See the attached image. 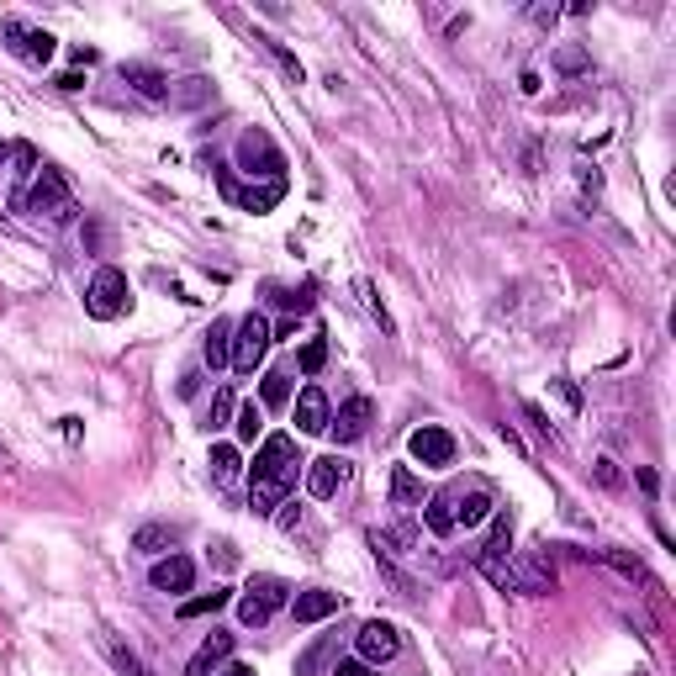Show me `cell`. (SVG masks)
Returning <instances> with one entry per match:
<instances>
[{"label":"cell","mask_w":676,"mask_h":676,"mask_svg":"<svg viewBox=\"0 0 676 676\" xmlns=\"http://www.w3.org/2000/svg\"><path fill=\"white\" fill-rule=\"evenodd\" d=\"M497 513V502L486 492H471V497H455V529H476V523H486Z\"/></svg>","instance_id":"d6986e66"},{"label":"cell","mask_w":676,"mask_h":676,"mask_svg":"<svg viewBox=\"0 0 676 676\" xmlns=\"http://www.w3.org/2000/svg\"><path fill=\"white\" fill-rule=\"evenodd\" d=\"M280 507H286V513H280V529H296V518H302V507H296V502H280Z\"/></svg>","instance_id":"74e56055"},{"label":"cell","mask_w":676,"mask_h":676,"mask_svg":"<svg viewBox=\"0 0 676 676\" xmlns=\"http://www.w3.org/2000/svg\"><path fill=\"white\" fill-rule=\"evenodd\" d=\"M338 676H375L365 661H338Z\"/></svg>","instance_id":"8d00e7d4"},{"label":"cell","mask_w":676,"mask_h":676,"mask_svg":"<svg viewBox=\"0 0 676 676\" xmlns=\"http://www.w3.org/2000/svg\"><path fill=\"white\" fill-rule=\"evenodd\" d=\"M175 544H180V529L175 523H148V529H138L133 534V550H143V555H175Z\"/></svg>","instance_id":"ac0fdd59"},{"label":"cell","mask_w":676,"mask_h":676,"mask_svg":"<svg viewBox=\"0 0 676 676\" xmlns=\"http://www.w3.org/2000/svg\"><path fill=\"white\" fill-rule=\"evenodd\" d=\"M228 603H233V592L228 587H212V592L191 597V603H180V618H206V613H222Z\"/></svg>","instance_id":"603a6c76"},{"label":"cell","mask_w":676,"mask_h":676,"mask_svg":"<svg viewBox=\"0 0 676 676\" xmlns=\"http://www.w3.org/2000/svg\"><path fill=\"white\" fill-rule=\"evenodd\" d=\"M328 418H333V407L323 397V386H307L302 397H296V428H302V434H328Z\"/></svg>","instance_id":"7c38bea8"},{"label":"cell","mask_w":676,"mask_h":676,"mask_svg":"<svg viewBox=\"0 0 676 676\" xmlns=\"http://www.w3.org/2000/svg\"><path fill=\"white\" fill-rule=\"evenodd\" d=\"M238 465H243V460H238L233 444H217V449H212V476H217V481H233Z\"/></svg>","instance_id":"83f0119b"},{"label":"cell","mask_w":676,"mask_h":676,"mask_svg":"<svg viewBox=\"0 0 676 676\" xmlns=\"http://www.w3.org/2000/svg\"><path fill=\"white\" fill-rule=\"evenodd\" d=\"M106 655H111V666H117L122 676H148V666H143L138 655H133V650L122 645V640H106Z\"/></svg>","instance_id":"484cf974"},{"label":"cell","mask_w":676,"mask_h":676,"mask_svg":"<svg viewBox=\"0 0 676 676\" xmlns=\"http://www.w3.org/2000/svg\"><path fill=\"white\" fill-rule=\"evenodd\" d=\"M323 365H328V344H323V338H307V344H302V370L317 375Z\"/></svg>","instance_id":"4dcf8cb0"},{"label":"cell","mask_w":676,"mask_h":676,"mask_svg":"<svg viewBox=\"0 0 676 676\" xmlns=\"http://www.w3.org/2000/svg\"><path fill=\"white\" fill-rule=\"evenodd\" d=\"M423 523H428L434 534H449V529H455V492L428 497V507H423Z\"/></svg>","instance_id":"7402d4cb"},{"label":"cell","mask_w":676,"mask_h":676,"mask_svg":"<svg viewBox=\"0 0 676 676\" xmlns=\"http://www.w3.org/2000/svg\"><path fill=\"white\" fill-rule=\"evenodd\" d=\"M233 333H238V338H233V365H238L243 375H254L259 360H265V349L275 344V338H270V323H265L259 312H249Z\"/></svg>","instance_id":"5b68a950"},{"label":"cell","mask_w":676,"mask_h":676,"mask_svg":"<svg viewBox=\"0 0 676 676\" xmlns=\"http://www.w3.org/2000/svg\"><path fill=\"white\" fill-rule=\"evenodd\" d=\"M407 449H412V460H418V465H449V460H455V439H449L444 428H434V423L412 428Z\"/></svg>","instance_id":"9c48e42d"},{"label":"cell","mask_w":676,"mask_h":676,"mask_svg":"<svg viewBox=\"0 0 676 676\" xmlns=\"http://www.w3.org/2000/svg\"><path fill=\"white\" fill-rule=\"evenodd\" d=\"M597 481H603V486H618V465H613V460H597Z\"/></svg>","instance_id":"d590c367"},{"label":"cell","mask_w":676,"mask_h":676,"mask_svg":"<svg viewBox=\"0 0 676 676\" xmlns=\"http://www.w3.org/2000/svg\"><path fill=\"white\" fill-rule=\"evenodd\" d=\"M391 502H397V507L423 502V486H418V476H412L407 465H397V471H391Z\"/></svg>","instance_id":"cb8c5ba5"},{"label":"cell","mask_w":676,"mask_h":676,"mask_svg":"<svg viewBox=\"0 0 676 676\" xmlns=\"http://www.w3.org/2000/svg\"><path fill=\"white\" fill-rule=\"evenodd\" d=\"M0 32L11 37V48L22 53V59H32V64H48V59H53V37H48V32H27L22 22H6Z\"/></svg>","instance_id":"9a60e30c"},{"label":"cell","mask_w":676,"mask_h":676,"mask_svg":"<svg viewBox=\"0 0 676 676\" xmlns=\"http://www.w3.org/2000/svg\"><path fill=\"white\" fill-rule=\"evenodd\" d=\"M265 402H270V407H286V402H291V375H286V370L265 375Z\"/></svg>","instance_id":"f546056e"},{"label":"cell","mask_w":676,"mask_h":676,"mask_svg":"<svg viewBox=\"0 0 676 676\" xmlns=\"http://www.w3.org/2000/svg\"><path fill=\"white\" fill-rule=\"evenodd\" d=\"M328 655H333V634H323V640H317V645L302 655V661H296V676H317V671H323V661H328Z\"/></svg>","instance_id":"4316f807"},{"label":"cell","mask_w":676,"mask_h":676,"mask_svg":"<svg viewBox=\"0 0 676 676\" xmlns=\"http://www.w3.org/2000/svg\"><path fill=\"white\" fill-rule=\"evenodd\" d=\"M370 423H375V402H370V397H349V402H338V412L328 418V428H333V439H338V444L365 439V434H370Z\"/></svg>","instance_id":"ba28073f"},{"label":"cell","mask_w":676,"mask_h":676,"mask_svg":"<svg viewBox=\"0 0 676 676\" xmlns=\"http://www.w3.org/2000/svg\"><path fill=\"white\" fill-rule=\"evenodd\" d=\"M233 428H238V439H243V444H254V439H259V428H265V412H259L254 402H243V407L233 412Z\"/></svg>","instance_id":"d4e9b609"},{"label":"cell","mask_w":676,"mask_h":676,"mask_svg":"<svg viewBox=\"0 0 676 676\" xmlns=\"http://www.w3.org/2000/svg\"><path fill=\"white\" fill-rule=\"evenodd\" d=\"M280 196H286V180H265V185H249V191H238L233 201L243 206V212H270Z\"/></svg>","instance_id":"44dd1931"},{"label":"cell","mask_w":676,"mask_h":676,"mask_svg":"<svg viewBox=\"0 0 676 676\" xmlns=\"http://www.w3.org/2000/svg\"><path fill=\"white\" fill-rule=\"evenodd\" d=\"M85 312L101 317V323L122 317V312H127V275L111 270V265H101L96 275H90V286H85Z\"/></svg>","instance_id":"3957f363"},{"label":"cell","mask_w":676,"mask_h":676,"mask_svg":"<svg viewBox=\"0 0 676 676\" xmlns=\"http://www.w3.org/2000/svg\"><path fill=\"white\" fill-rule=\"evenodd\" d=\"M222 676H254V666H228V671H222Z\"/></svg>","instance_id":"f35d334b"},{"label":"cell","mask_w":676,"mask_h":676,"mask_svg":"<svg viewBox=\"0 0 676 676\" xmlns=\"http://www.w3.org/2000/svg\"><path fill=\"white\" fill-rule=\"evenodd\" d=\"M597 560H608V566H613V571H624L629 581H650L640 560H634V555H624V550H597Z\"/></svg>","instance_id":"f1b7e54d"},{"label":"cell","mask_w":676,"mask_h":676,"mask_svg":"<svg viewBox=\"0 0 676 676\" xmlns=\"http://www.w3.org/2000/svg\"><path fill=\"white\" fill-rule=\"evenodd\" d=\"M338 613V592H323V587H307L291 597V618L296 624H323V618Z\"/></svg>","instance_id":"8fae6325"},{"label":"cell","mask_w":676,"mask_h":676,"mask_svg":"<svg viewBox=\"0 0 676 676\" xmlns=\"http://www.w3.org/2000/svg\"><path fill=\"white\" fill-rule=\"evenodd\" d=\"M201 360L212 365V370H222V365L233 360V323H228V317H217V323L206 328V338H201Z\"/></svg>","instance_id":"e0dca14e"},{"label":"cell","mask_w":676,"mask_h":676,"mask_svg":"<svg viewBox=\"0 0 676 676\" xmlns=\"http://www.w3.org/2000/svg\"><path fill=\"white\" fill-rule=\"evenodd\" d=\"M275 302H280V307H291V312H307V307H312V286H302V291H280Z\"/></svg>","instance_id":"d6a6232c"},{"label":"cell","mask_w":676,"mask_h":676,"mask_svg":"<svg viewBox=\"0 0 676 676\" xmlns=\"http://www.w3.org/2000/svg\"><path fill=\"white\" fill-rule=\"evenodd\" d=\"M228 418H233V391H217L212 397V423L206 428H228Z\"/></svg>","instance_id":"1f68e13d"},{"label":"cell","mask_w":676,"mask_h":676,"mask_svg":"<svg viewBox=\"0 0 676 676\" xmlns=\"http://www.w3.org/2000/svg\"><path fill=\"white\" fill-rule=\"evenodd\" d=\"M148 581H154L159 592H191V581H196V566H191V555H164Z\"/></svg>","instance_id":"5bb4252c"},{"label":"cell","mask_w":676,"mask_h":676,"mask_svg":"<svg viewBox=\"0 0 676 676\" xmlns=\"http://www.w3.org/2000/svg\"><path fill=\"white\" fill-rule=\"evenodd\" d=\"M555 64L566 69V74H581V69H587V53H581V48H560V53H555Z\"/></svg>","instance_id":"836d02e7"},{"label":"cell","mask_w":676,"mask_h":676,"mask_svg":"<svg viewBox=\"0 0 676 676\" xmlns=\"http://www.w3.org/2000/svg\"><path fill=\"white\" fill-rule=\"evenodd\" d=\"M27 212L53 217V222H69L74 212H80V206L69 201V180H64V169H53V164L37 169V185H32V196H27Z\"/></svg>","instance_id":"7a4b0ae2"},{"label":"cell","mask_w":676,"mask_h":676,"mask_svg":"<svg viewBox=\"0 0 676 676\" xmlns=\"http://www.w3.org/2000/svg\"><path fill=\"white\" fill-rule=\"evenodd\" d=\"M296 439L291 434H270L265 444H259V455H254V486H249V507L259 518H270L280 497L291 492V481H296Z\"/></svg>","instance_id":"6da1fadb"},{"label":"cell","mask_w":676,"mask_h":676,"mask_svg":"<svg viewBox=\"0 0 676 676\" xmlns=\"http://www.w3.org/2000/svg\"><path fill=\"white\" fill-rule=\"evenodd\" d=\"M32 169H37V154H32L27 143H16V180H27Z\"/></svg>","instance_id":"e575fe53"},{"label":"cell","mask_w":676,"mask_h":676,"mask_svg":"<svg viewBox=\"0 0 676 676\" xmlns=\"http://www.w3.org/2000/svg\"><path fill=\"white\" fill-rule=\"evenodd\" d=\"M354 650H360L365 666H386V661H397L402 634H397V624H386V618H370V624H360V634H354Z\"/></svg>","instance_id":"52a82bcc"},{"label":"cell","mask_w":676,"mask_h":676,"mask_svg":"<svg viewBox=\"0 0 676 676\" xmlns=\"http://www.w3.org/2000/svg\"><path fill=\"white\" fill-rule=\"evenodd\" d=\"M344 460H338V455H323V460H312L307 465V492L317 497V502H328L333 492H338V486H344Z\"/></svg>","instance_id":"4fadbf2b"},{"label":"cell","mask_w":676,"mask_h":676,"mask_svg":"<svg viewBox=\"0 0 676 676\" xmlns=\"http://www.w3.org/2000/svg\"><path fill=\"white\" fill-rule=\"evenodd\" d=\"M233 645H238V634H228V629H212L206 634V645L191 655V666H185V676H212L222 661L233 655Z\"/></svg>","instance_id":"30bf717a"},{"label":"cell","mask_w":676,"mask_h":676,"mask_svg":"<svg viewBox=\"0 0 676 676\" xmlns=\"http://www.w3.org/2000/svg\"><path fill=\"white\" fill-rule=\"evenodd\" d=\"M169 101H175L180 111H196V106L212 101V80H206V74H191V80L169 85Z\"/></svg>","instance_id":"ffe728a7"},{"label":"cell","mask_w":676,"mask_h":676,"mask_svg":"<svg viewBox=\"0 0 676 676\" xmlns=\"http://www.w3.org/2000/svg\"><path fill=\"white\" fill-rule=\"evenodd\" d=\"M122 80L138 90V96L148 101H169V74L154 69V64H122Z\"/></svg>","instance_id":"2e32d148"},{"label":"cell","mask_w":676,"mask_h":676,"mask_svg":"<svg viewBox=\"0 0 676 676\" xmlns=\"http://www.w3.org/2000/svg\"><path fill=\"white\" fill-rule=\"evenodd\" d=\"M238 169H249V175H270V180H286V159H280V148L270 143V133H243L238 138Z\"/></svg>","instance_id":"8992f818"},{"label":"cell","mask_w":676,"mask_h":676,"mask_svg":"<svg viewBox=\"0 0 676 676\" xmlns=\"http://www.w3.org/2000/svg\"><path fill=\"white\" fill-rule=\"evenodd\" d=\"M286 581L280 576H254V587L238 597V618H243V629H259V624H270V613L286 603Z\"/></svg>","instance_id":"277c9868"},{"label":"cell","mask_w":676,"mask_h":676,"mask_svg":"<svg viewBox=\"0 0 676 676\" xmlns=\"http://www.w3.org/2000/svg\"><path fill=\"white\" fill-rule=\"evenodd\" d=\"M0 159H6V143H0Z\"/></svg>","instance_id":"ab89813d"}]
</instances>
